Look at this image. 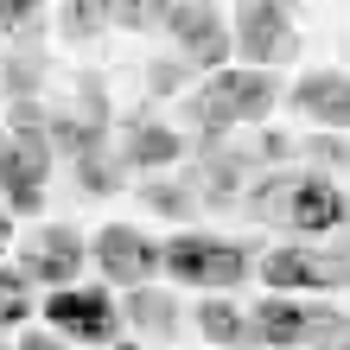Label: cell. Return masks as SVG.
I'll return each instance as SVG.
<instances>
[{"label": "cell", "mask_w": 350, "mask_h": 350, "mask_svg": "<svg viewBox=\"0 0 350 350\" xmlns=\"http://www.w3.org/2000/svg\"><path fill=\"white\" fill-rule=\"evenodd\" d=\"M7 236H13V217H7V204H0V249H7Z\"/></svg>", "instance_id": "cell-25"}, {"label": "cell", "mask_w": 350, "mask_h": 350, "mask_svg": "<svg viewBox=\"0 0 350 350\" xmlns=\"http://www.w3.org/2000/svg\"><path fill=\"white\" fill-rule=\"evenodd\" d=\"M325 350H350V338H344V344H325Z\"/></svg>", "instance_id": "cell-26"}, {"label": "cell", "mask_w": 350, "mask_h": 350, "mask_svg": "<svg viewBox=\"0 0 350 350\" xmlns=\"http://www.w3.org/2000/svg\"><path fill=\"white\" fill-rule=\"evenodd\" d=\"M45 319H51V338L64 344H115L121 332V299L109 286H64V293H45Z\"/></svg>", "instance_id": "cell-7"}, {"label": "cell", "mask_w": 350, "mask_h": 350, "mask_svg": "<svg viewBox=\"0 0 350 350\" xmlns=\"http://www.w3.org/2000/svg\"><path fill=\"white\" fill-rule=\"evenodd\" d=\"M115 26H128V32H166V7H159V0H128V7H115Z\"/></svg>", "instance_id": "cell-21"}, {"label": "cell", "mask_w": 350, "mask_h": 350, "mask_svg": "<svg viewBox=\"0 0 350 350\" xmlns=\"http://www.w3.org/2000/svg\"><path fill=\"white\" fill-rule=\"evenodd\" d=\"M286 102H293L306 121H319V128L350 134V70H306L299 83L286 90Z\"/></svg>", "instance_id": "cell-12"}, {"label": "cell", "mask_w": 350, "mask_h": 350, "mask_svg": "<svg viewBox=\"0 0 350 350\" xmlns=\"http://www.w3.org/2000/svg\"><path fill=\"white\" fill-rule=\"evenodd\" d=\"M128 325H140L147 338H178V299L153 293V286H134L128 293Z\"/></svg>", "instance_id": "cell-15"}, {"label": "cell", "mask_w": 350, "mask_h": 350, "mask_svg": "<svg viewBox=\"0 0 350 350\" xmlns=\"http://www.w3.org/2000/svg\"><path fill=\"white\" fill-rule=\"evenodd\" d=\"M45 178H51L45 140H0V198H7V217H32L45 204Z\"/></svg>", "instance_id": "cell-11"}, {"label": "cell", "mask_w": 350, "mask_h": 350, "mask_svg": "<svg viewBox=\"0 0 350 350\" xmlns=\"http://www.w3.org/2000/svg\"><path fill=\"white\" fill-rule=\"evenodd\" d=\"M249 242H223V236H204V230H178L159 242V274H172L178 286H198V293H223V286H242L249 280Z\"/></svg>", "instance_id": "cell-3"}, {"label": "cell", "mask_w": 350, "mask_h": 350, "mask_svg": "<svg viewBox=\"0 0 350 350\" xmlns=\"http://www.w3.org/2000/svg\"><path fill=\"white\" fill-rule=\"evenodd\" d=\"M115 350H140V344H115Z\"/></svg>", "instance_id": "cell-27"}, {"label": "cell", "mask_w": 350, "mask_h": 350, "mask_svg": "<svg viewBox=\"0 0 350 350\" xmlns=\"http://www.w3.org/2000/svg\"><path fill=\"white\" fill-rule=\"evenodd\" d=\"M19 274H26L32 286H51V293H64V286H77V274H83V236L64 230V223H45V230L26 236V249H19Z\"/></svg>", "instance_id": "cell-10"}, {"label": "cell", "mask_w": 350, "mask_h": 350, "mask_svg": "<svg viewBox=\"0 0 350 350\" xmlns=\"http://www.w3.org/2000/svg\"><path fill=\"white\" fill-rule=\"evenodd\" d=\"M255 274L267 280V293H338V286H350V255H332V249H306V242H274Z\"/></svg>", "instance_id": "cell-5"}, {"label": "cell", "mask_w": 350, "mask_h": 350, "mask_svg": "<svg viewBox=\"0 0 350 350\" xmlns=\"http://www.w3.org/2000/svg\"><path fill=\"white\" fill-rule=\"evenodd\" d=\"M13 350H70V344H64V338H51V332H26Z\"/></svg>", "instance_id": "cell-24"}, {"label": "cell", "mask_w": 350, "mask_h": 350, "mask_svg": "<svg viewBox=\"0 0 350 350\" xmlns=\"http://www.w3.org/2000/svg\"><path fill=\"white\" fill-rule=\"evenodd\" d=\"M115 26V7H102V0H70V7H57V32L70 38V45H90Z\"/></svg>", "instance_id": "cell-16"}, {"label": "cell", "mask_w": 350, "mask_h": 350, "mask_svg": "<svg viewBox=\"0 0 350 350\" xmlns=\"http://www.w3.org/2000/svg\"><path fill=\"white\" fill-rule=\"evenodd\" d=\"M140 204L147 211H159V217H172V223H185L198 211V185H172V178H147L140 185Z\"/></svg>", "instance_id": "cell-18"}, {"label": "cell", "mask_w": 350, "mask_h": 350, "mask_svg": "<svg viewBox=\"0 0 350 350\" xmlns=\"http://www.w3.org/2000/svg\"><path fill=\"white\" fill-rule=\"evenodd\" d=\"M0 83H7V96H13V102H38V83H45V57L19 45L7 64H0Z\"/></svg>", "instance_id": "cell-19"}, {"label": "cell", "mask_w": 350, "mask_h": 350, "mask_svg": "<svg viewBox=\"0 0 350 350\" xmlns=\"http://www.w3.org/2000/svg\"><path fill=\"white\" fill-rule=\"evenodd\" d=\"M185 153V140H178V128H166V121H128V134L115 140V159L128 172H153V166H172V159Z\"/></svg>", "instance_id": "cell-13"}, {"label": "cell", "mask_w": 350, "mask_h": 350, "mask_svg": "<svg viewBox=\"0 0 350 350\" xmlns=\"http://www.w3.org/2000/svg\"><path fill=\"white\" fill-rule=\"evenodd\" d=\"M90 255L102 267V280H109V293L115 286H128V293L134 286H153V274H159V242L147 230H134V223H102Z\"/></svg>", "instance_id": "cell-9"}, {"label": "cell", "mask_w": 350, "mask_h": 350, "mask_svg": "<svg viewBox=\"0 0 350 350\" xmlns=\"http://www.w3.org/2000/svg\"><path fill=\"white\" fill-rule=\"evenodd\" d=\"M198 332L211 338L217 350H255V325H249V312L230 306V299H204V306H198Z\"/></svg>", "instance_id": "cell-14"}, {"label": "cell", "mask_w": 350, "mask_h": 350, "mask_svg": "<svg viewBox=\"0 0 350 350\" xmlns=\"http://www.w3.org/2000/svg\"><path fill=\"white\" fill-rule=\"evenodd\" d=\"M166 38L178 45V57L191 70L204 77H217V70H230V19H223L211 0H172L166 7Z\"/></svg>", "instance_id": "cell-8"}, {"label": "cell", "mask_w": 350, "mask_h": 350, "mask_svg": "<svg viewBox=\"0 0 350 350\" xmlns=\"http://www.w3.org/2000/svg\"><path fill=\"white\" fill-rule=\"evenodd\" d=\"M280 109V77L274 70H217L204 77V83L191 90V102H185V121L204 134V147H217V140H230L236 128H255V121H267Z\"/></svg>", "instance_id": "cell-2"}, {"label": "cell", "mask_w": 350, "mask_h": 350, "mask_svg": "<svg viewBox=\"0 0 350 350\" xmlns=\"http://www.w3.org/2000/svg\"><path fill=\"white\" fill-rule=\"evenodd\" d=\"M249 211L261 223H280L293 236H332L350 223V191L332 172H312V166H280V172H261L255 191H249Z\"/></svg>", "instance_id": "cell-1"}, {"label": "cell", "mask_w": 350, "mask_h": 350, "mask_svg": "<svg viewBox=\"0 0 350 350\" xmlns=\"http://www.w3.org/2000/svg\"><path fill=\"white\" fill-rule=\"evenodd\" d=\"M0 140H7V134H0Z\"/></svg>", "instance_id": "cell-28"}, {"label": "cell", "mask_w": 350, "mask_h": 350, "mask_svg": "<svg viewBox=\"0 0 350 350\" xmlns=\"http://www.w3.org/2000/svg\"><path fill=\"white\" fill-rule=\"evenodd\" d=\"M249 325H255V350H299V344H344L350 338V319L332 312V306H312V299H286V293H267L249 306Z\"/></svg>", "instance_id": "cell-4"}, {"label": "cell", "mask_w": 350, "mask_h": 350, "mask_svg": "<svg viewBox=\"0 0 350 350\" xmlns=\"http://www.w3.org/2000/svg\"><path fill=\"white\" fill-rule=\"evenodd\" d=\"M230 45H236V57H242V70L293 64V51H299L293 13L274 7V0H249V7H236V19H230Z\"/></svg>", "instance_id": "cell-6"}, {"label": "cell", "mask_w": 350, "mask_h": 350, "mask_svg": "<svg viewBox=\"0 0 350 350\" xmlns=\"http://www.w3.org/2000/svg\"><path fill=\"white\" fill-rule=\"evenodd\" d=\"M191 77V64L185 57H159V64H147V83H153V96H178V83Z\"/></svg>", "instance_id": "cell-22"}, {"label": "cell", "mask_w": 350, "mask_h": 350, "mask_svg": "<svg viewBox=\"0 0 350 350\" xmlns=\"http://www.w3.org/2000/svg\"><path fill=\"white\" fill-rule=\"evenodd\" d=\"M121 178H128V166L115 159V140L102 153H90V159H77V185H83L90 198H115L121 191Z\"/></svg>", "instance_id": "cell-17"}, {"label": "cell", "mask_w": 350, "mask_h": 350, "mask_svg": "<svg viewBox=\"0 0 350 350\" xmlns=\"http://www.w3.org/2000/svg\"><path fill=\"white\" fill-rule=\"evenodd\" d=\"M45 7H19V0H0V32H32Z\"/></svg>", "instance_id": "cell-23"}, {"label": "cell", "mask_w": 350, "mask_h": 350, "mask_svg": "<svg viewBox=\"0 0 350 350\" xmlns=\"http://www.w3.org/2000/svg\"><path fill=\"white\" fill-rule=\"evenodd\" d=\"M26 319H32V280L0 261V332H19Z\"/></svg>", "instance_id": "cell-20"}]
</instances>
